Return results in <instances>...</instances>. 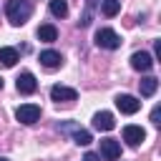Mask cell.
Returning <instances> with one entry per match:
<instances>
[{
	"label": "cell",
	"mask_w": 161,
	"mask_h": 161,
	"mask_svg": "<svg viewBox=\"0 0 161 161\" xmlns=\"http://www.w3.org/2000/svg\"><path fill=\"white\" fill-rule=\"evenodd\" d=\"M15 118H18L20 123L30 126V123H35V121L40 118V106H35V103H23V106L15 108Z\"/></svg>",
	"instance_id": "4"
},
{
	"label": "cell",
	"mask_w": 161,
	"mask_h": 161,
	"mask_svg": "<svg viewBox=\"0 0 161 161\" xmlns=\"http://www.w3.org/2000/svg\"><path fill=\"white\" fill-rule=\"evenodd\" d=\"M101 156H103L106 161H116V158L121 156V143H118L116 138H103V141H101Z\"/></svg>",
	"instance_id": "9"
},
{
	"label": "cell",
	"mask_w": 161,
	"mask_h": 161,
	"mask_svg": "<svg viewBox=\"0 0 161 161\" xmlns=\"http://www.w3.org/2000/svg\"><path fill=\"white\" fill-rule=\"evenodd\" d=\"M50 13L55 18H65L68 15V3L65 0H50Z\"/></svg>",
	"instance_id": "17"
},
{
	"label": "cell",
	"mask_w": 161,
	"mask_h": 161,
	"mask_svg": "<svg viewBox=\"0 0 161 161\" xmlns=\"http://www.w3.org/2000/svg\"><path fill=\"white\" fill-rule=\"evenodd\" d=\"M50 98L55 103H70L78 98V91L75 88H68V86H53L50 88Z\"/></svg>",
	"instance_id": "7"
},
{
	"label": "cell",
	"mask_w": 161,
	"mask_h": 161,
	"mask_svg": "<svg viewBox=\"0 0 161 161\" xmlns=\"http://www.w3.org/2000/svg\"><path fill=\"white\" fill-rule=\"evenodd\" d=\"M40 63H43L45 68H58V65L63 63V55H60L58 50H43V53H40Z\"/></svg>",
	"instance_id": "12"
},
{
	"label": "cell",
	"mask_w": 161,
	"mask_h": 161,
	"mask_svg": "<svg viewBox=\"0 0 161 161\" xmlns=\"http://www.w3.org/2000/svg\"><path fill=\"white\" fill-rule=\"evenodd\" d=\"M116 108L121 113H126V116H133L141 108V101L133 98V96H128V93H121V96H116Z\"/></svg>",
	"instance_id": "5"
},
{
	"label": "cell",
	"mask_w": 161,
	"mask_h": 161,
	"mask_svg": "<svg viewBox=\"0 0 161 161\" xmlns=\"http://www.w3.org/2000/svg\"><path fill=\"white\" fill-rule=\"evenodd\" d=\"M18 60H20V55H18L15 48H0V63H3L5 68H13Z\"/></svg>",
	"instance_id": "14"
},
{
	"label": "cell",
	"mask_w": 161,
	"mask_h": 161,
	"mask_svg": "<svg viewBox=\"0 0 161 161\" xmlns=\"http://www.w3.org/2000/svg\"><path fill=\"white\" fill-rule=\"evenodd\" d=\"M0 91H3V78H0Z\"/></svg>",
	"instance_id": "22"
},
{
	"label": "cell",
	"mask_w": 161,
	"mask_h": 161,
	"mask_svg": "<svg viewBox=\"0 0 161 161\" xmlns=\"http://www.w3.org/2000/svg\"><path fill=\"white\" fill-rule=\"evenodd\" d=\"M96 3H98V0H86V8H83V15H80V20H78V28H88V25H91Z\"/></svg>",
	"instance_id": "16"
},
{
	"label": "cell",
	"mask_w": 161,
	"mask_h": 161,
	"mask_svg": "<svg viewBox=\"0 0 161 161\" xmlns=\"http://www.w3.org/2000/svg\"><path fill=\"white\" fill-rule=\"evenodd\" d=\"M15 86H18V93H23V96H30V93L38 91V80H35V75L28 73V70L18 75V83H15Z\"/></svg>",
	"instance_id": "8"
},
{
	"label": "cell",
	"mask_w": 161,
	"mask_h": 161,
	"mask_svg": "<svg viewBox=\"0 0 161 161\" xmlns=\"http://www.w3.org/2000/svg\"><path fill=\"white\" fill-rule=\"evenodd\" d=\"M101 10H103V15H106V18H113V15L121 10V0H103Z\"/></svg>",
	"instance_id": "18"
},
{
	"label": "cell",
	"mask_w": 161,
	"mask_h": 161,
	"mask_svg": "<svg viewBox=\"0 0 161 161\" xmlns=\"http://www.w3.org/2000/svg\"><path fill=\"white\" fill-rule=\"evenodd\" d=\"M143 138H146V131L141 126H126L123 128V141L128 146H138V143H143Z\"/></svg>",
	"instance_id": "10"
},
{
	"label": "cell",
	"mask_w": 161,
	"mask_h": 161,
	"mask_svg": "<svg viewBox=\"0 0 161 161\" xmlns=\"http://www.w3.org/2000/svg\"><path fill=\"white\" fill-rule=\"evenodd\" d=\"M60 133H65V136H73V141L78 143V146H88L91 141H93V136H91V131H86V128H80L75 121H60L58 126H55Z\"/></svg>",
	"instance_id": "2"
},
{
	"label": "cell",
	"mask_w": 161,
	"mask_h": 161,
	"mask_svg": "<svg viewBox=\"0 0 161 161\" xmlns=\"http://www.w3.org/2000/svg\"><path fill=\"white\" fill-rule=\"evenodd\" d=\"M156 88H158V78H153V75H148V78H143V80L138 83V91H141V96H143V98L153 96V93H156Z\"/></svg>",
	"instance_id": "13"
},
{
	"label": "cell",
	"mask_w": 161,
	"mask_h": 161,
	"mask_svg": "<svg viewBox=\"0 0 161 161\" xmlns=\"http://www.w3.org/2000/svg\"><path fill=\"white\" fill-rule=\"evenodd\" d=\"M30 13H33L30 0H8L5 3V15H8V20L13 25H25Z\"/></svg>",
	"instance_id": "1"
},
{
	"label": "cell",
	"mask_w": 161,
	"mask_h": 161,
	"mask_svg": "<svg viewBox=\"0 0 161 161\" xmlns=\"http://www.w3.org/2000/svg\"><path fill=\"white\" fill-rule=\"evenodd\" d=\"M153 50H156V58H161V40L153 43Z\"/></svg>",
	"instance_id": "21"
},
{
	"label": "cell",
	"mask_w": 161,
	"mask_h": 161,
	"mask_svg": "<svg viewBox=\"0 0 161 161\" xmlns=\"http://www.w3.org/2000/svg\"><path fill=\"white\" fill-rule=\"evenodd\" d=\"M96 45L98 48H106V50H116V48H121V38H118L116 30L101 28V30H96Z\"/></svg>",
	"instance_id": "3"
},
{
	"label": "cell",
	"mask_w": 161,
	"mask_h": 161,
	"mask_svg": "<svg viewBox=\"0 0 161 161\" xmlns=\"http://www.w3.org/2000/svg\"><path fill=\"white\" fill-rule=\"evenodd\" d=\"M0 161H8V158H3V156H0Z\"/></svg>",
	"instance_id": "23"
},
{
	"label": "cell",
	"mask_w": 161,
	"mask_h": 161,
	"mask_svg": "<svg viewBox=\"0 0 161 161\" xmlns=\"http://www.w3.org/2000/svg\"><path fill=\"white\" fill-rule=\"evenodd\" d=\"M158 116H161V108L156 106V108L151 111V123H156V126H158Z\"/></svg>",
	"instance_id": "19"
},
{
	"label": "cell",
	"mask_w": 161,
	"mask_h": 161,
	"mask_svg": "<svg viewBox=\"0 0 161 161\" xmlns=\"http://www.w3.org/2000/svg\"><path fill=\"white\" fill-rule=\"evenodd\" d=\"M83 161H101V156H98V153H93V151H88V153L83 156Z\"/></svg>",
	"instance_id": "20"
},
{
	"label": "cell",
	"mask_w": 161,
	"mask_h": 161,
	"mask_svg": "<svg viewBox=\"0 0 161 161\" xmlns=\"http://www.w3.org/2000/svg\"><path fill=\"white\" fill-rule=\"evenodd\" d=\"M113 126H116L113 113H108V111H98V113L93 116V128H98V131H111Z\"/></svg>",
	"instance_id": "11"
},
{
	"label": "cell",
	"mask_w": 161,
	"mask_h": 161,
	"mask_svg": "<svg viewBox=\"0 0 161 161\" xmlns=\"http://www.w3.org/2000/svg\"><path fill=\"white\" fill-rule=\"evenodd\" d=\"M131 68H133V70H141V73H148V70L153 68V58H151L146 50H136V53L131 55Z\"/></svg>",
	"instance_id": "6"
},
{
	"label": "cell",
	"mask_w": 161,
	"mask_h": 161,
	"mask_svg": "<svg viewBox=\"0 0 161 161\" xmlns=\"http://www.w3.org/2000/svg\"><path fill=\"white\" fill-rule=\"evenodd\" d=\"M38 38H40L43 43H53V40H58V30H55V25H50V23L40 25V28H38Z\"/></svg>",
	"instance_id": "15"
}]
</instances>
